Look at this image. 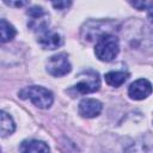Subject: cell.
Wrapping results in <instances>:
<instances>
[{"instance_id": "1", "label": "cell", "mask_w": 153, "mask_h": 153, "mask_svg": "<svg viewBox=\"0 0 153 153\" xmlns=\"http://www.w3.org/2000/svg\"><path fill=\"white\" fill-rule=\"evenodd\" d=\"M120 51V42L118 38L110 33L99 38L94 47V54L100 61H112Z\"/></svg>"}, {"instance_id": "2", "label": "cell", "mask_w": 153, "mask_h": 153, "mask_svg": "<svg viewBox=\"0 0 153 153\" xmlns=\"http://www.w3.org/2000/svg\"><path fill=\"white\" fill-rule=\"evenodd\" d=\"M22 98H27L30 99L37 108L39 109H48L50 108V105L53 104L54 97L51 91H49L45 87L42 86H29L26 88H24L20 92Z\"/></svg>"}, {"instance_id": "3", "label": "cell", "mask_w": 153, "mask_h": 153, "mask_svg": "<svg viewBox=\"0 0 153 153\" xmlns=\"http://www.w3.org/2000/svg\"><path fill=\"white\" fill-rule=\"evenodd\" d=\"M100 87V79L97 72L87 71L79 75V81L73 86V90L80 94H87L98 91Z\"/></svg>"}, {"instance_id": "4", "label": "cell", "mask_w": 153, "mask_h": 153, "mask_svg": "<svg viewBox=\"0 0 153 153\" xmlns=\"http://www.w3.org/2000/svg\"><path fill=\"white\" fill-rule=\"evenodd\" d=\"M72 69L68 56L65 53L53 55L47 61V72L53 76H63Z\"/></svg>"}, {"instance_id": "5", "label": "cell", "mask_w": 153, "mask_h": 153, "mask_svg": "<svg viewBox=\"0 0 153 153\" xmlns=\"http://www.w3.org/2000/svg\"><path fill=\"white\" fill-rule=\"evenodd\" d=\"M152 91V84L147 79H137L128 87V96L134 100H142L147 98Z\"/></svg>"}, {"instance_id": "6", "label": "cell", "mask_w": 153, "mask_h": 153, "mask_svg": "<svg viewBox=\"0 0 153 153\" xmlns=\"http://www.w3.org/2000/svg\"><path fill=\"white\" fill-rule=\"evenodd\" d=\"M124 153H153V135L145 134L129 143Z\"/></svg>"}, {"instance_id": "7", "label": "cell", "mask_w": 153, "mask_h": 153, "mask_svg": "<svg viewBox=\"0 0 153 153\" xmlns=\"http://www.w3.org/2000/svg\"><path fill=\"white\" fill-rule=\"evenodd\" d=\"M102 109H103V105L99 100L94 98H85L79 103L78 111L82 117L93 118L100 114Z\"/></svg>"}, {"instance_id": "8", "label": "cell", "mask_w": 153, "mask_h": 153, "mask_svg": "<svg viewBox=\"0 0 153 153\" xmlns=\"http://www.w3.org/2000/svg\"><path fill=\"white\" fill-rule=\"evenodd\" d=\"M37 42L41 44L42 48L50 49V50L61 47L62 43H63L61 36L57 32L49 31L48 29H45V30H43V31L39 32V36L37 38Z\"/></svg>"}, {"instance_id": "9", "label": "cell", "mask_w": 153, "mask_h": 153, "mask_svg": "<svg viewBox=\"0 0 153 153\" xmlns=\"http://www.w3.org/2000/svg\"><path fill=\"white\" fill-rule=\"evenodd\" d=\"M22 153H50L48 145L39 140L24 141L20 146Z\"/></svg>"}, {"instance_id": "10", "label": "cell", "mask_w": 153, "mask_h": 153, "mask_svg": "<svg viewBox=\"0 0 153 153\" xmlns=\"http://www.w3.org/2000/svg\"><path fill=\"white\" fill-rule=\"evenodd\" d=\"M129 78V74L123 71H112L105 74V82L109 86L112 87H118L123 85Z\"/></svg>"}, {"instance_id": "11", "label": "cell", "mask_w": 153, "mask_h": 153, "mask_svg": "<svg viewBox=\"0 0 153 153\" xmlns=\"http://www.w3.org/2000/svg\"><path fill=\"white\" fill-rule=\"evenodd\" d=\"M0 118H1V124H0V133L2 137H6L7 135H11L14 129H16V124L13 118L5 111H1L0 114Z\"/></svg>"}, {"instance_id": "12", "label": "cell", "mask_w": 153, "mask_h": 153, "mask_svg": "<svg viewBox=\"0 0 153 153\" xmlns=\"http://www.w3.org/2000/svg\"><path fill=\"white\" fill-rule=\"evenodd\" d=\"M16 29L12 24H10L6 19H1L0 22V35H1V43L10 42L16 36Z\"/></svg>"}, {"instance_id": "13", "label": "cell", "mask_w": 153, "mask_h": 153, "mask_svg": "<svg viewBox=\"0 0 153 153\" xmlns=\"http://www.w3.org/2000/svg\"><path fill=\"white\" fill-rule=\"evenodd\" d=\"M71 4H72L71 1H57V2H53V6L56 10H65L68 6H71Z\"/></svg>"}, {"instance_id": "14", "label": "cell", "mask_w": 153, "mask_h": 153, "mask_svg": "<svg viewBox=\"0 0 153 153\" xmlns=\"http://www.w3.org/2000/svg\"><path fill=\"white\" fill-rule=\"evenodd\" d=\"M7 5H10V6H17V7H20V6H24V5H26L27 2L26 1H16V2H13V1H5Z\"/></svg>"}, {"instance_id": "15", "label": "cell", "mask_w": 153, "mask_h": 153, "mask_svg": "<svg viewBox=\"0 0 153 153\" xmlns=\"http://www.w3.org/2000/svg\"><path fill=\"white\" fill-rule=\"evenodd\" d=\"M133 5H134V6H136V7H139V10H143L145 7L149 6V4H148V2H133Z\"/></svg>"}]
</instances>
